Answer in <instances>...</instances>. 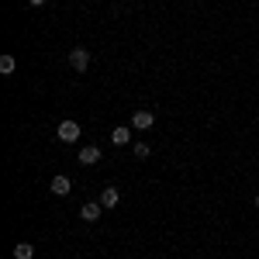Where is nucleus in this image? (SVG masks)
<instances>
[{
  "label": "nucleus",
  "instance_id": "obj_1",
  "mask_svg": "<svg viewBox=\"0 0 259 259\" xmlns=\"http://www.w3.org/2000/svg\"><path fill=\"white\" fill-rule=\"evenodd\" d=\"M56 135H59V142H76L83 132H80V124H76V121H59Z\"/></svg>",
  "mask_w": 259,
  "mask_h": 259
},
{
  "label": "nucleus",
  "instance_id": "obj_2",
  "mask_svg": "<svg viewBox=\"0 0 259 259\" xmlns=\"http://www.w3.org/2000/svg\"><path fill=\"white\" fill-rule=\"evenodd\" d=\"M69 66H73L76 73H87V66H90V52H87V49H73V52H69Z\"/></svg>",
  "mask_w": 259,
  "mask_h": 259
},
{
  "label": "nucleus",
  "instance_id": "obj_3",
  "mask_svg": "<svg viewBox=\"0 0 259 259\" xmlns=\"http://www.w3.org/2000/svg\"><path fill=\"white\" fill-rule=\"evenodd\" d=\"M49 190H52V194H56V197H66V194H69V190H73V183H69V177H52V183H49Z\"/></svg>",
  "mask_w": 259,
  "mask_h": 259
},
{
  "label": "nucleus",
  "instance_id": "obj_4",
  "mask_svg": "<svg viewBox=\"0 0 259 259\" xmlns=\"http://www.w3.org/2000/svg\"><path fill=\"white\" fill-rule=\"evenodd\" d=\"M100 214H104V204H100V200H90V204H83V207H80V218L83 221H97Z\"/></svg>",
  "mask_w": 259,
  "mask_h": 259
},
{
  "label": "nucleus",
  "instance_id": "obj_5",
  "mask_svg": "<svg viewBox=\"0 0 259 259\" xmlns=\"http://www.w3.org/2000/svg\"><path fill=\"white\" fill-rule=\"evenodd\" d=\"M76 159H80L83 166H97V162H100V149H97V145H83Z\"/></svg>",
  "mask_w": 259,
  "mask_h": 259
},
{
  "label": "nucleus",
  "instance_id": "obj_6",
  "mask_svg": "<svg viewBox=\"0 0 259 259\" xmlns=\"http://www.w3.org/2000/svg\"><path fill=\"white\" fill-rule=\"evenodd\" d=\"M118 200H121L118 187H104V190H100V204H104V211H111V207H118Z\"/></svg>",
  "mask_w": 259,
  "mask_h": 259
},
{
  "label": "nucleus",
  "instance_id": "obj_7",
  "mask_svg": "<svg viewBox=\"0 0 259 259\" xmlns=\"http://www.w3.org/2000/svg\"><path fill=\"white\" fill-rule=\"evenodd\" d=\"M152 111H135L132 114V128H139V132H145V128H152Z\"/></svg>",
  "mask_w": 259,
  "mask_h": 259
},
{
  "label": "nucleus",
  "instance_id": "obj_8",
  "mask_svg": "<svg viewBox=\"0 0 259 259\" xmlns=\"http://www.w3.org/2000/svg\"><path fill=\"white\" fill-rule=\"evenodd\" d=\"M111 142H114V145H128V142H132V128H128V124H118V128L111 132Z\"/></svg>",
  "mask_w": 259,
  "mask_h": 259
},
{
  "label": "nucleus",
  "instance_id": "obj_9",
  "mask_svg": "<svg viewBox=\"0 0 259 259\" xmlns=\"http://www.w3.org/2000/svg\"><path fill=\"white\" fill-rule=\"evenodd\" d=\"M35 256V245H31V242H18V245H14V259H31Z\"/></svg>",
  "mask_w": 259,
  "mask_h": 259
},
{
  "label": "nucleus",
  "instance_id": "obj_10",
  "mask_svg": "<svg viewBox=\"0 0 259 259\" xmlns=\"http://www.w3.org/2000/svg\"><path fill=\"white\" fill-rule=\"evenodd\" d=\"M0 73H4V76L14 73V56H0Z\"/></svg>",
  "mask_w": 259,
  "mask_h": 259
},
{
  "label": "nucleus",
  "instance_id": "obj_11",
  "mask_svg": "<svg viewBox=\"0 0 259 259\" xmlns=\"http://www.w3.org/2000/svg\"><path fill=\"white\" fill-rule=\"evenodd\" d=\"M149 152H152V149H149L145 142H139V145H135V159H149Z\"/></svg>",
  "mask_w": 259,
  "mask_h": 259
},
{
  "label": "nucleus",
  "instance_id": "obj_12",
  "mask_svg": "<svg viewBox=\"0 0 259 259\" xmlns=\"http://www.w3.org/2000/svg\"><path fill=\"white\" fill-rule=\"evenodd\" d=\"M28 4H35V7H41V4H45V0H28Z\"/></svg>",
  "mask_w": 259,
  "mask_h": 259
},
{
  "label": "nucleus",
  "instance_id": "obj_13",
  "mask_svg": "<svg viewBox=\"0 0 259 259\" xmlns=\"http://www.w3.org/2000/svg\"><path fill=\"white\" fill-rule=\"evenodd\" d=\"M256 207H259V194H256Z\"/></svg>",
  "mask_w": 259,
  "mask_h": 259
}]
</instances>
